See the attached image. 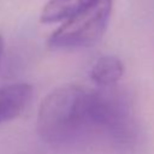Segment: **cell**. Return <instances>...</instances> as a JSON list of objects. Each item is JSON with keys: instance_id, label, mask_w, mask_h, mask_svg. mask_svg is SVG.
I'll list each match as a JSON object with an SVG mask.
<instances>
[{"instance_id": "8992f818", "label": "cell", "mask_w": 154, "mask_h": 154, "mask_svg": "<svg viewBox=\"0 0 154 154\" xmlns=\"http://www.w3.org/2000/svg\"><path fill=\"white\" fill-rule=\"evenodd\" d=\"M2 54H4V40H2V37L0 36V61H1Z\"/></svg>"}, {"instance_id": "3957f363", "label": "cell", "mask_w": 154, "mask_h": 154, "mask_svg": "<svg viewBox=\"0 0 154 154\" xmlns=\"http://www.w3.org/2000/svg\"><path fill=\"white\" fill-rule=\"evenodd\" d=\"M32 87L28 83H12L0 87V124L17 118L29 105Z\"/></svg>"}, {"instance_id": "7a4b0ae2", "label": "cell", "mask_w": 154, "mask_h": 154, "mask_svg": "<svg viewBox=\"0 0 154 154\" xmlns=\"http://www.w3.org/2000/svg\"><path fill=\"white\" fill-rule=\"evenodd\" d=\"M112 7V0H94L81 7L51 34L48 46L54 49H79L95 45L107 30Z\"/></svg>"}, {"instance_id": "277c9868", "label": "cell", "mask_w": 154, "mask_h": 154, "mask_svg": "<svg viewBox=\"0 0 154 154\" xmlns=\"http://www.w3.org/2000/svg\"><path fill=\"white\" fill-rule=\"evenodd\" d=\"M125 71L124 63L120 58L111 54L100 55L91 64L89 70L90 81L99 88L106 89L116 85Z\"/></svg>"}, {"instance_id": "6da1fadb", "label": "cell", "mask_w": 154, "mask_h": 154, "mask_svg": "<svg viewBox=\"0 0 154 154\" xmlns=\"http://www.w3.org/2000/svg\"><path fill=\"white\" fill-rule=\"evenodd\" d=\"M36 131L52 146H105L130 149L138 136L129 101L118 93L70 83L41 101Z\"/></svg>"}, {"instance_id": "5b68a950", "label": "cell", "mask_w": 154, "mask_h": 154, "mask_svg": "<svg viewBox=\"0 0 154 154\" xmlns=\"http://www.w3.org/2000/svg\"><path fill=\"white\" fill-rule=\"evenodd\" d=\"M94 0H48L42 7L40 20L42 23H57L65 20L73 12Z\"/></svg>"}]
</instances>
